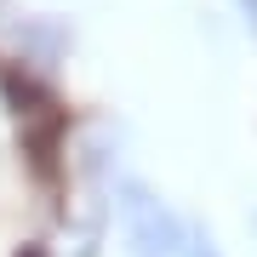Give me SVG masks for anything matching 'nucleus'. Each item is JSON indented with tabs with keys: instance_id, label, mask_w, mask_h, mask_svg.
I'll list each match as a JSON object with an SVG mask.
<instances>
[{
	"instance_id": "2",
	"label": "nucleus",
	"mask_w": 257,
	"mask_h": 257,
	"mask_svg": "<svg viewBox=\"0 0 257 257\" xmlns=\"http://www.w3.org/2000/svg\"><path fill=\"white\" fill-rule=\"evenodd\" d=\"M183 251L189 257H217V240H211L206 229H183Z\"/></svg>"
},
{
	"instance_id": "1",
	"label": "nucleus",
	"mask_w": 257,
	"mask_h": 257,
	"mask_svg": "<svg viewBox=\"0 0 257 257\" xmlns=\"http://www.w3.org/2000/svg\"><path fill=\"white\" fill-rule=\"evenodd\" d=\"M120 217H126V240L138 246V257H177L183 251V223H177L172 206L155 200L143 183L120 189Z\"/></svg>"
}]
</instances>
